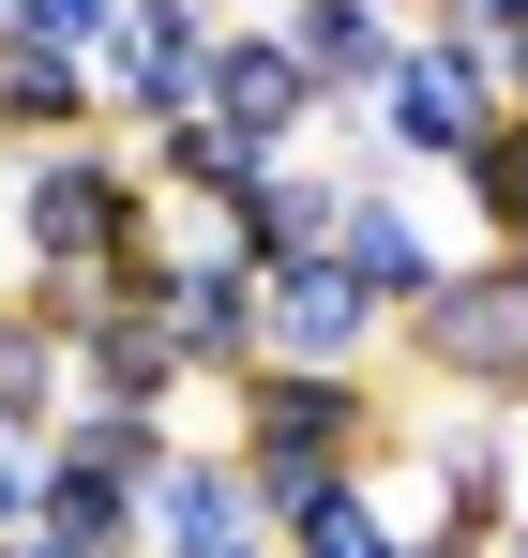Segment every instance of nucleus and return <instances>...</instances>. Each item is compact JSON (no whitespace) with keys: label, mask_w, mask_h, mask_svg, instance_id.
<instances>
[{"label":"nucleus","mask_w":528,"mask_h":558,"mask_svg":"<svg viewBox=\"0 0 528 558\" xmlns=\"http://www.w3.org/2000/svg\"><path fill=\"white\" fill-rule=\"evenodd\" d=\"M152 211H167V196L136 182V151H121V136L15 151V182H0V227H15V302H31V317H76L106 272H136V257H152Z\"/></svg>","instance_id":"nucleus-1"},{"label":"nucleus","mask_w":528,"mask_h":558,"mask_svg":"<svg viewBox=\"0 0 528 558\" xmlns=\"http://www.w3.org/2000/svg\"><path fill=\"white\" fill-rule=\"evenodd\" d=\"M393 438H408V408H393L377 363H242L227 377V453H242V483H257V513L302 498V483L393 468Z\"/></svg>","instance_id":"nucleus-2"},{"label":"nucleus","mask_w":528,"mask_h":558,"mask_svg":"<svg viewBox=\"0 0 528 558\" xmlns=\"http://www.w3.org/2000/svg\"><path fill=\"white\" fill-rule=\"evenodd\" d=\"M377 363H408L423 392H453V408H514L528 392V257H453V272L393 317Z\"/></svg>","instance_id":"nucleus-3"},{"label":"nucleus","mask_w":528,"mask_h":558,"mask_svg":"<svg viewBox=\"0 0 528 558\" xmlns=\"http://www.w3.org/2000/svg\"><path fill=\"white\" fill-rule=\"evenodd\" d=\"M499 106H514V92H499V61H483V46L408 31V46H393V76H377L348 121L377 136V167H393V182H453V167L483 151V121H499Z\"/></svg>","instance_id":"nucleus-4"},{"label":"nucleus","mask_w":528,"mask_h":558,"mask_svg":"<svg viewBox=\"0 0 528 558\" xmlns=\"http://www.w3.org/2000/svg\"><path fill=\"white\" fill-rule=\"evenodd\" d=\"M136 272H152V257H136ZM136 272L91 287L76 317H61V348H76V392H91V408H167V423H181L196 363L167 348V317H152V287H136Z\"/></svg>","instance_id":"nucleus-5"},{"label":"nucleus","mask_w":528,"mask_h":558,"mask_svg":"<svg viewBox=\"0 0 528 558\" xmlns=\"http://www.w3.org/2000/svg\"><path fill=\"white\" fill-rule=\"evenodd\" d=\"M212 121L242 136V151H317V76H302V46L272 31V15H227L212 31Z\"/></svg>","instance_id":"nucleus-6"},{"label":"nucleus","mask_w":528,"mask_h":558,"mask_svg":"<svg viewBox=\"0 0 528 558\" xmlns=\"http://www.w3.org/2000/svg\"><path fill=\"white\" fill-rule=\"evenodd\" d=\"M152 317H167V348L196 377H212V392H227V377L242 363H272V332H257V257H167V242H152Z\"/></svg>","instance_id":"nucleus-7"},{"label":"nucleus","mask_w":528,"mask_h":558,"mask_svg":"<svg viewBox=\"0 0 528 558\" xmlns=\"http://www.w3.org/2000/svg\"><path fill=\"white\" fill-rule=\"evenodd\" d=\"M333 257H348V287L377 302V317H408V302L453 272V242H439V211H423V182H393V167H362V182H348Z\"/></svg>","instance_id":"nucleus-8"},{"label":"nucleus","mask_w":528,"mask_h":558,"mask_svg":"<svg viewBox=\"0 0 528 558\" xmlns=\"http://www.w3.org/2000/svg\"><path fill=\"white\" fill-rule=\"evenodd\" d=\"M227 544H272V529H257V483H242L227 438H212V453L181 438V453L136 483V558H227Z\"/></svg>","instance_id":"nucleus-9"},{"label":"nucleus","mask_w":528,"mask_h":558,"mask_svg":"<svg viewBox=\"0 0 528 558\" xmlns=\"http://www.w3.org/2000/svg\"><path fill=\"white\" fill-rule=\"evenodd\" d=\"M257 332H272V363H377V348H393V317L348 287V257H287V272H257Z\"/></svg>","instance_id":"nucleus-10"},{"label":"nucleus","mask_w":528,"mask_h":558,"mask_svg":"<svg viewBox=\"0 0 528 558\" xmlns=\"http://www.w3.org/2000/svg\"><path fill=\"white\" fill-rule=\"evenodd\" d=\"M272 31L302 46V76H317V106L348 121V106L377 92V76H393V46H408L423 15H408V0H272Z\"/></svg>","instance_id":"nucleus-11"},{"label":"nucleus","mask_w":528,"mask_h":558,"mask_svg":"<svg viewBox=\"0 0 528 558\" xmlns=\"http://www.w3.org/2000/svg\"><path fill=\"white\" fill-rule=\"evenodd\" d=\"M333 211H348V167H317V151H272L257 182H242V257L257 272H287V257H333Z\"/></svg>","instance_id":"nucleus-12"},{"label":"nucleus","mask_w":528,"mask_h":558,"mask_svg":"<svg viewBox=\"0 0 528 558\" xmlns=\"http://www.w3.org/2000/svg\"><path fill=\"white\" fill-rule=\"evenodd\" d=\"M257 529H272V558H408V544H423V529L377 498V468H362V483H302V498H272Z\"/></svg>","instance_id":"nucleus-13"},{"label":"nucleus","mask_w":528,"mask_h":558,"mask_svg":"<svg viewBox=\"0 0 528 558\" xmlns=\"http://www.w3.org/2000/svg\"><path fill=\"white\" fill-rule=\"evenodd\" d=\"M76 136H106L91 61H61V46H15V31H0V151H76Z\"/></svg>","instance_id":"nucleus-14"},{"label":"nucleus","mask_w":528,"mask_h":558,"mask_svg":"<svg viewBox=\"0 0 528 558\" xmlns=\"http://www.w3.org/2000/svg\"><path fill=\"white\" fill-rule=\"evenodd\" d=\"M31 529L46 544H91V558H136V468H91L46 438V468H31Z\"/></svg>","instance_id":"nucleus-15"},{"label":"nucleus","mask_w":528,"mask_h":558,"mask_svg":"<svg viewBox=\"0 0 528 558\" xmlns=\"http://www.w3.org/2000/svg\"><path fill=\"white\" fill-rule=\"evenodd\" d=\"M453 196H468V227H483L468 257H528V106L483 121V151L453 167Z\"/></svg>","instance_id":"nucleus-16"},{"label":"nucleus","mask_w":528,"mask_h":558,"mask_svg":"<svg viewBox=\"0 0 528 558\" xmlns=\"http://www.w3.org/2000/svg\"><path fill=\"white\" fill-rule=\"evenodd\" d=\"M61 408H76V348H61V317L0 302V423H15V438H46Z\"/></svg>","instance_id":"nucleus-17"},{"label":"nucleus","mask_w":528,"mask_h":558,"mask_svg":"<svg viewBox=\"0 0 528 558\" xmlns=\"http://www.w3.org/2000/svg\"><path fill=\"white\" fill-rule=\"evenodd\" d=\"M0 31H15V46H61V61H91V46L121 31V0H0Z\"/></svg>","instance_id":"nucleus-18"},{"label":"nucleus","mask_w":528,"mask_h":558,"mask_svg":"<svg viewBox=\"0 0 528 558\" xmlns=\"http://www.w3.org/2000/svg\"><path fill=\"white\" fill-rule=\"evenodd\" d=\"M31 468H46V438H15V423H0V544L31 529Z\"/></svg>","instance_id":"nucleus-19"},{"label":"nucleus","mask_w":528,"mask_h":558,"mask_svg":"<svg viewBox=\"0 0 528 558\" xmlns=\"http://www.w3.org/2000/svg\"><path fill=\"white\" fill-rule=\"evenodd\" d=\"M121 15H136V31H196V46L227 31V0H121Z\"/></svg>","instance_id":"nucleus-20"},{"label":"nucleus","mask_w":528,"mask_h":558,"mask_svg":"<svg viewBox=\"0 0 528 558\" xmlns=\"http://www.w3.org/2000/svg\"><path fill=\"white\" fill-rule=\"evenodd\" d=\"M483 61H499V92L528 106V31H499V46H483Z\"/></svg>","instance_id":"nucleus-21"},{"label":"nucleus","mask_w":528,"mask_h":558,"mask_svg":"<svg viewBox=\"0 0 528 558\" xmlns=\"http://www.w3.org/2000/svg\"><path fill=\"white\" fill-rule=\"evenodd\" d=\"M0 558H91V544H46V529H15V544H0Z\"/></svg>","instance_id":"nucleus-22"},{"label":"nucleus","mask_w":528,"mask_h":558,"mask_svg":"<svg viewBox=\"0 0 528 558\" xmlns=\"http://www.w3.org/2000/svg\"><path fill=\"white\" fill-rule=\"evenodd\" d=\"M468 558H528V513H514V529H499V544H468Z\"/></svg>","instance_id":"nucleus-23"},{"label":"nucleus","mask_w":528,"mask_h":558,"mask_svg":"<svg viewBox=\"0 0 528 558\" xmlns=\"http://www.w3.org/2000/svg\"><path fill=\"white\" fill-rule=\"evenodd\" d=\"M408 15H423V0H408Z\"/></svg>","instance_id":"nucleus-24"}]
</instances>
